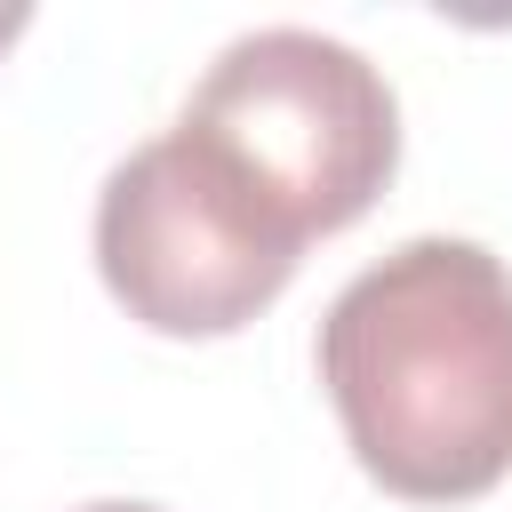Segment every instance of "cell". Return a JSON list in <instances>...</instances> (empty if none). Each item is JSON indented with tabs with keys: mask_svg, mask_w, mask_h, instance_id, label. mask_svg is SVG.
Instances as JSON below:
<instances>
[{
	"mask_svg": "<svg viewBox=\"0 0 512 512\" xmlns=\"http://www.w3.org/2000/svg\"><path fill=\"white\" fill-rule=\"evenodd\" d=\"M176 128H192L296 240L360 224L400 168L392 80L312 24H256L224 40Z\"/></svg>",
	"mask_w": 512,
	"mask_h": 512,
	"instance_id": "obj_2",
	"label": "cell"
},
{
	"mask_svg": "<svg viewBox=\"0 0 512 512\" xmlns=\"http://www.w3.org/2000/svg\"><path fill=\"white\" fill-rule=\"evenodd\" d=\"M304 240L192 136L160 128L96 192V272L152 336H232L288 280Z\"/></svg>",
	"mask_w": 512,
	"mask_h": 512,
	"instance_id": "obj_3",
	"label": "cell"
},
{
	"mask_svg": "<svg viewBox=\"0 0 512 512\" xmlns=\"http://www.w3.org/2000/svg\"><path fill=\"white\" fill-rule=\"evenodd\" d=\"M320 384L384 496H488L512 472V264L448 232L400 240L336 288Z\"/></svg>",
	"mask_w": 512,
	"mask_h": 512,
	"instance_id": "obj_1",
	"label": "cell"
},
{
	"mask_svg": "<svg viewBox=\"0 0 512 512\" xmlns=\"http://www.w3.org/2000/svg\"><path fill=\"white\" fill-rule=\"evenodd\" d=\"M24 24H32V8H24V0H0V48H8Z\"/></svg>",
	"mask_w": 512,
	"mask_h": 512,
	"instance_id": "obj_4",
	"label": "cell"
},
{
	"mask_svg": "<svg viewBox=\"0 0 512 512\" xmlns=\"http://www.w3.org/2000/svg\"><path fill=\"white\" fill-rule=\"evenodd\" d=\"M80 512H160V504H128V496H104V504H80Z\"/></svg>",
	"mask_w": 512,
	"mask_h": 512,
	"instance_id": "obj_5",
	"label": "cell"
}]
</instances>
